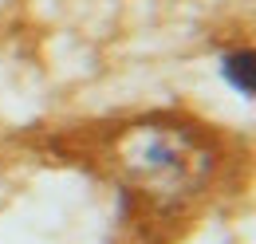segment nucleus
<instances>
[{
    "label": "nucleus",
    "instance_id": "1",
    "mask_svg": "<svg viewBox=\"0 0 256 244\" xmlns=\"http://www.w3.org/2000/svg\"><path fill=\"white\" fill-rule=\"evenodd\" d=\"M221 79L244 98H256V48H236L221 56Z\"/></svg>",
    "mask_w": 256,
    "mask_h": 244
}]
</instances>
